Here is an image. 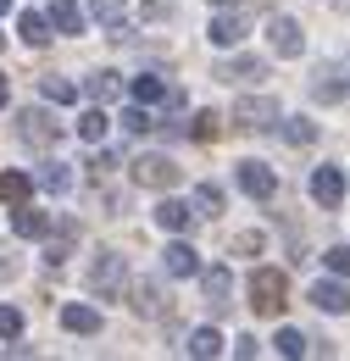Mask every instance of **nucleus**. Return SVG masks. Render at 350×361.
<instances>
[{"label":"nucleus","instance_id":"1","mask_svg":"<svg viewBox=\"0 0 350 361\" xmlns=\"http://www.w3.org/2000/svg\"><path fill=\"white\" fill-rule=\"evenodd\" d=\"M289 306V278L278 267H256L251 272V312H262V317H278Z\"/></svg>","mask_w":350,"mask_h":361},{"label":"nucleus","instance_id":"2","mask_svg":"<svg viewBox=\"0 0 350 361\" xmlns=\"http://www.w3.org/2000/svg\"><path fill=\"white\" fill-rule=\"evenodd\" d=\"M123 283H128V262H123L117 250H100L95 267H89V289H95L100 300H111V295H123Z\"/></svg>","mask_w":350,"mask_h":361},{"label":"nucleus","instance_id":"3","mask_svg":"<svg viewBox=\"0 0 350 361\" xmlns=\"http://www.w3.org/2000/svg\"><path fill=\"white\" fill-rule=\"evenodd\" d=\"M272 123H278V100H267V94L234 100V128H245V134H267Z\"/></svg>","mask_w":350,"mask_h":361},{"label":"nucleus","instance_id":"4","mask_svg":"<svg viewBox=\"0 0 350 361\" xmlns=\"http://www.w3.org/2000/svg\"><path fill=\"white\" fill-rule=\"evenodd\" d=\"M17 139H23V145H61V123H56V117H50V111H40V106H28V111H23V117H17Z\"/></svg>","mask_w":350,"mask_h":361},{"label":"nucleus","instance_id":"5","mask_svg":"<svg viewBox=\"0 0 350 361\" xmlns=\"http://www.w3.org/2000/svg\"><path fill=\"white\" fill-rule=\"evenodd\" d=\"M234 178H239V189H245L251 200H272V195H278V173H272L267 161H239Z\"/></svg>","mask_w":350,"mask_h":361},{"label":"nucleus","instance_id":"6","mask_svg":"<svg viewBox=\"0 0 350 361\" xmlns=\"http://www.w3.org/2000/svg\"><path fill=\"white\" fill-rule=\"evenodd\" d=\"M267 45H272V56L295 61V56L306 50V34H301V23H295V17H272V23H267Z\"/></svg>","mask_w":350,"mask_h":361},{"label":"nucleus","instance_id":"7","mask_svg":"<svg viewBox=\"0 0 350 361\" xmlns=\"http://www.w3.org/2000/svg\"><path fill=\"white\" fill-rule=\"evenodd\" d=\"M133 178L145 183V189H173V183H178V161L150 150V156H139V161H133Z\"/></svg>","mask_w":350,"mask_h":361},{"label":"nucleus","instance_id":"8","mask_svg":"<svg viewBox=\"0 0 350 361\" xmlns=\"http://www.w3.org/2000/svg\"><path fill=\"white\" fill-rule=\"evenodd\" d=\"M200 289H206V306H212V312H228V306H234V300H228V295H234V272L228 267H200Z\"/></svg>","mask_w":350,"mask_h":361},{"label":"nucleus","instance_id":"9","mask_svg":"<svg viewBox=\"0 0 350 361\" xmlns=\"http://www.w3.org/2000/svg\"><path fill=\"white\" fill-rule=\"evenodd\" d=\"M212 78H222V84H256V78H267V61H256V56H228V61H217Z\"/></svg>","mask_w":350,"mask_h":361},{"label":"nucleus","instance_id":"10","mask_svg":"<svg viewBox=\"0 0 350 361\" xmlns=\"http://www.w3.org/2000/svg\"><path fill=\"white\" fill-rule=\"evenodd\" d=\"M311 200H317L322 212H334V206L345 200V178H339V167H317V173H311Z\"/></svg>","mask_w":350,"mask_h":361},{"label":"nucleus","instance_id":"11","mask_svg":"<svg viewBox=\"0 0 350 361\" xmlns=\"http://www.w3.org/2000/svg\"><path fill=\"white\" fill-rule=\"evenodd\" d=\"M50 228H56L50 212H34L28 200H17V212H11V233H17V239H44Z\"/></svg>","mask_w":350,"mask_h":361},{"label":"nucleus","instance_id":"12","mask_svg":"<svg viewBox=\"0 0 350 361\" xmlns=\"http://www.w3.org/2000/svg\"><path fill=\"white\" fill-rule=\"evenodd\" d=\"M162 267H167V278H195V272H200V256H195V245L173 239V245L162 250Z\"/></svg>","mask_w":350,"mask_h":361},{"label":"nucleus","instance_id":"13","mask_svg":"<svg viewBox=\"0 0 350 361\" xmlns=\"http://www.w3.org/2000/svg\"><path fill=\"white\" fill-rule=\"evenodd\" d=\"M311 306L328 312V317H345L350 312V289H345V283H322V278H317V283H311Z\"/></svg>","mask_w":350,"mask_h":361},{"label":"nucleus","instance_id":"14","mask_svg":"<svg viewBox=\"0 0 350 361\" xmlns=\"http://www.w3.org/2000/svg\"><path fill=\"white\" fill-rule=\"evenodd\" d=\"M128 306L139 317H167V289H162V283H133V289H128Z\"/></svg>","mask_w":350,"mask_h":361},{"label":"nucleus","instance_id":"15","mask_svg":"<svg viewBox=\"0 0 350 361\" xmlns=\"http://www.w3.org/2000/svg\"><path fill=\"white\" fill-rule=\"evenodd\" d=\"M89 11H95V23H106V28H111V39H128V17H123V0H89Z\"/></svg>","mask_w":350,"mask_h":361},{"label":"nucleus","instance_id":"16","mask_svg":"<svg viewBox=\"0 0 350 361\" xmlns=\"http://www.w3.org/2000/svg\"><path fill=\"white\" fill-rule=\"evenodd\" d=\"M17 34H23V45H50V17H44V11H23V17H17Z\"/></svg>","mask_w":350,"mask_h":361},{"label":"nucleus","instance_id":"17","mask_svg":"<svg viewBox=\"0 0 350 361\" xmlns=\"http://www.w3.org/2000/svg\"><path fill=\"white\" fill-rule=\"evenodd\" d=\"M61 328L67 334H100V312L95 306H61Z\"/></svg>","mask_w":350,"mask_h":361},{"label":"nucleus","instance_id":"18","mask_svg":"<svg viewBox=\"0 0 350 361\" xmlns=\"http://www.w3.org/2000/svg\"><path fill=\"white\" fill-rule=\"evenodd\" d=\"M183 350L200 356V361H212V356H222V334H217V328H195V334L183 339Z\"/></svg>","mask_w":350,"mask_h":361},{"label":"nucleus","instance_id":"19","mask_svg":"<svg viewBox=\"0 0 350 361\" xmlns=\"http://www.w3.org/2000/svg\"><path fill=\"white\" fill-rule=\"evenodd\" d=\"M50 28H56V34H84V11H78L73 0H56V6H50Z\"/></svg>","mask_w":350,"mask_h":361},{"label":"nucleus","instance_id":"20","mask_svg":"<svg viewBox=\"0 0 350 361\" xmlns=\"http://www.w3.org/2000/svg\"><path fill=\"white\" fill-rule=\"evenodd\" d=\"M189 217H195V212H189V200H162V206H156V223L167 228V233H183Z\"/></svg>","mask_w":350,"mask_h":361},{"label":"nucleus","instance_id":"21","mask_svg":"<svg viewBox=\"0 0 350 361\" xmlns=\"http://www.w3.org/2000/svg\"><path fill=\"white\" fill-rule=\"evenodd\" d=\"M89 100H95V106H106V100H117V94H123V78H117V73H89Z\"/></svg>","mask_w":350,"mask_h":361},{"label":"nucleus","instance_id":"22","mask_svg":"<svg viewBox=\"0 0 350 361\" xmlns=\"http://www.w3.org/2000/svg\"><path fill=\"white\" fill-rule=\"evenodd\" d=\"M28 195H34V178H28V173H0V200H6V206L28 200Z\"/></svg>","mask_w":350,"mask_h":361},{"label":"nucleus","instance_id":"23","mask_svg":"<svg viewBox=\"0 0 350 361\" xmlns=\"http://www.w3.org/2000/svg\"><path fill=\"white\" fill-rule=\"evenodd\" d=\"M73 239H78V223H61V233L44 245V262H50V267H61V262H67V250H73Z\"/></svg>","mask_w":350,"mask_h":361},{"label":"nucleus","instance_id":"24","mask_svg":"<svg viewBox=\"0 0 350 361\" xmlns=\"http://www.w3.org/2000/svg\"><path fill=\"white\" fill-rule=\"evenodd\" d=\"M239 39H245V23L239 17H228V11L212 17V45H239Z\"/></svg>","mask_w":350,"mask_h":361},{"label":"nucleus","instance_id":"25","mask_svg":"<svg viewBox=\"0 0 350 361\" xmlns=\"http://www.w3.org/2000/svg\"><path fill=\"white\" fill-rule=\"evenodd\" d=\"M133 100H139V106H156V100H167V84H162L156 73H139V78H133Z\"/></svg>","mask_w":350,"mask_h":361},{"label":"nucleus","instance_id":"26","mask_svg":"<svg viewBox=\"0 0 350 361\" xmlns=\"http://www.w3.org/2000/svg\"><path fill=\"white\" fill-rule=\"evenodd\" d=\"M40 90H44V100H50V106H73V100H78V84H67V78H56V73H50V78H40Z\"/></svg>","mask_w":350,"mask_h":361},{"label":"nucleus","instance_id":"27","mask_svg":"<svg viewBox=\"0 0 350 361\" xmlns=\"http://www.w3.org/2000/svg\"><path fill=\"white\" fill-rule=\"evenodd\" d=\"M106 128H111V117H106L100 106H95V111H84V117H78V139H89V145H100V139H106Z\"/></svg>","mask_w":350,"mask_h":361},{"label":"nucleus","instance_id":"28","mask_svg":"<svg viewBox=\"0 0 350 361\" xmlns=\"http://www.w3.org/2000/svg\"><path fill=\"white\" fill-rule=\"evenodd\" d=\"M40 183L50 189V195H67V189H73V173H67L61 161H44V167H40Z\"/></svg>","mask_w":350,"mask_h":361},{"label":"nucleus","instance_id":"29","mask_svg":"<svg viewBox=\"0 0 350 361\" xmlns=\"http://www.w3.org/2000/svg\"><path fill=\"white\" fill-rule=\"evenodd\" d=\"M272 345H278V356H289V361L306 356V334H301V328H278V339H272Z\"/></svg>","mask_w":350,"mask_h":361},{"label":"nucleus","instance_id":"30","mask_svg":"<svg viewBox=\"0 0 350 361\" xmlns=\"http://www.w3.org/2000/svg\"><path fill=\"white\" fill-rule=\"evenodd\" d=\"M278 128H284L289 145H311V139H317V123H311V117H284Z\"/></svg>","mask_w":350,"mask_h":361},{"label":"nucleus","instance_id":"31","mask_svg":"<svg viewBox=\"0 0 350 361\" xmlns=\"http://www.w3.org/2000/svg\"><path fill=\"white\" fill-rule=\"evenodd\" d=\"M183 134H195V139H200V145H212V139L222 134V117H217V111H200V117H195V123H189Z\"/></svg>","mask_w":350,"mask_h":361},{"label":"nucleus","instance_id":"32","mask_svg":"<svg viewBox=\"0 0 350 361\" xmlns=\"http://www.w3.org/2000/svg\"><path fill=\"white\" fill-rule=\"evenodd\" d=\"M311 94H317V100H339V94H345V84H339V67H328V73H317V84H311Z\"/></svg>","mask_w":350,"mask_h":361},{"label":"nucleus","instance_id":"33","mask_svg":"<svg viewBox=\"0 0 350 361\" xmlns=\"http://www.w3.org/2000/svg\"><path fill=\"white\" fill-rule=\"evenodd\" d=\"M195 206H200L206 217H217V212H222V189H217V183H200V189H195Z\"/></svg>","mask_w":350,"mask_h":361},{"label":"nucleus","instance_id":"34","mask_svg":"<svg viewBox=\"0 0 350 361\" xmlns=\"http://www.w3.org/2000/svg\"><path fill=\"white\" fill-rule=\"evenodd\" d=\"M123 128H128V134H150L156 123H150V111H145V106H128V111H123Z\"/></svg>","mask_w":350,"mask_h":361},{"label":"nucleus","instance_id":"35","mask_svg":"<svg viewBox=\"0 0 350 361\" xmlns=\"http://www.w3.org/2000/svg\"><path fill=\"white\" fill-rule=\"evenodd\" d=\"M23 334V312L17 306H0V339H17Z\"/></svg>","mask_w":350,"mask_h":361},{"label":"nucleus","instance_id":"36","mask_svg":"<svg viewBox=\"0 0 350 361\" xmlns=\"http://www.w3.org/2000/svg\"><path fill=\"white\" fill-rule=\"evenodd\" d=\"M322 262H328V272H339V278H350V245H334V250H328Z\"/></svg>","mask_w":350,"mask_h":361},{"label":"nucleus","instance_id":"37","mask_svg":"<svg viewBox=\"0 0 350 361\" xmlns=\"http://www.w3.org/2000/svg\"><path fill=\"white\" fill-rule=\"evenodd\" d=\"M111 167H117V156H111V150H95V161H89V173H95V178H106Z\"/></svg>","mask_w":350,"mask_h":361},{"label":"nucleus","instance_id":"38","mask_svg":"<svg viewBox=\"0 0 350 361\" xmlns=\"http://www.w3.org/2000/svg\"><path fill=\"white\" fill-rule=\"evenodd\" d=\"M256 250H262V233H239L234 239V256H256Z\"/></svg>","mask_w":350,"mask_h":361},{"label":"nucleus","instance_id":"39","mask_svg":"<svg viewBox=\"0 0 350 361\" xmlns=\"http://www.w3.org/2000/svg\"><path fill=\"white\" fill-rule=\"evenodd\" d=\"M17 267H23V262H17V250H11V245H0V278H17Z\"/></svg>","mask_w":350,"mask_h":361},{"label":"nucleus","instance_id":"40","mask_svg":"<svg viewBox=\"0 0 350 361\" xmlns=\"http://www.w3.org/2000/svg\"><path fill=\"white\" fill-rule=\"evenodd\" d=\"M6 100H11V84H6V73H0V106H6Z\"/></svg>","mask_w":350,"mask_h":361},{"label":"nucleus","instance_id":"41","mask_svg":"<svg viewBox=\"0 0 350 361\" xmlns=\"http://www.w3.org/2000/svg\"><path fill=\"white\" fill-rule=\"evenodd\" d=\"M6 11H11V0H0V17H6Z\"/></svg>","mask_w":350,"mask_h":361},{"label":"nucleus","instance_id":"42","mask_svg":"<svg viewBox=\"0 0 350 361\" xmlns=\"http://www.w3.org/2000/svg\"><path fill=\"white\" fill-rule=\"evenodd\" d=\"M212 6H234V0H212Z\"/></svg>","mask_w":350,"mask_h":361},{"label":"nucleus","instance_id":"43","mask_svg":"<svg viewBox=\"0 0 350 361\" xmlns=\"http://www.w3.org/2000/svg\"><path fill=\"white\" fill-rule=\"evenodd\" d=\"M0 50H6V34H0Z\"/></svg>","mask_w":350,"mask_h":361}]
</instances>
